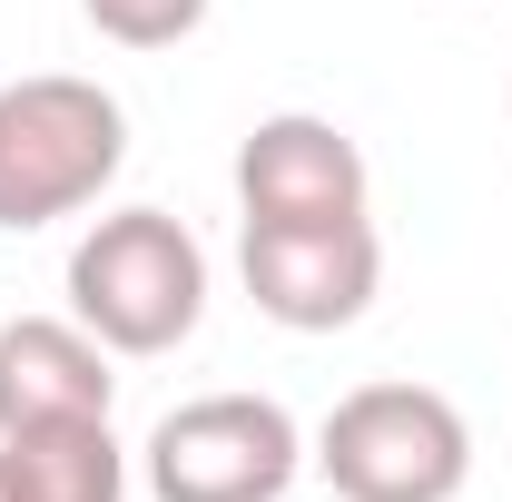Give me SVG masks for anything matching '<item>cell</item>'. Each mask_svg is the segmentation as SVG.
<instances>
[{
    "label": "cell",
    "mask_w": 512,
    "mask_h": 502,
    "mask_svg": "<svg viewBox=\"0 0 512 502\" xmlns=\"http://www.w3.org/2000/svg\"><path fill=\"white\" fill-rule=\"evenodd\" d=\"M109 345L79 315H10L0 325V434L20 424H69V414H109Z\"/></svg>",
    "instance_id": "7"
},
{
    "label": "cell",
    "mask_w": 512,
    "mask_h": 502,
    "mask_svg": "<svg viewBox=\"0 0 512 502\" xmlns=\"http://www.w3.org/2000/svg\"><path fill=\"white\" fill-rule=\"evenodd\" d=\"M316 463L335 502H453L473 483V424L434 384H355L316 424Z\"/></svg>",
    "instance_id": "3"
},
{
    "label": "cell",
    "mask_w": 512,
    "mask_h": 502,
    "mask_svg": "<svg viewBox=\"0 0 512 502\" xmlns=\"http://www.w3.org/2000/svg\"><path fill=\"white\" fill-rule=\"evenodd\" d=\"M119 168H128V109L99 79H79V69L0 79V227L10 237L99 207Z\"/></svg>",
    "instance_id": "1"
},
{
    "label": "cell",
    "mask_w": 512,
    "mask_h": 502,
    "mask_svg": "<svg viewBox=\"0 0 512 502\" xmlns=\"http://www.w3.org/2000/svg\"><path fill=\"white\" fill-rule=\"evenodd\" d=\"M0 502H20V483H10V463H0Z\"/></svg>",
    "instance_id": "10"
},
{
    "label": "cell",
    "mask_w": 512,
    "mask_h": 502,
    "mask_svg": "<svg viewBox=\"0 0 512 502\" xmlns=\"http://www.w3.org/2000/svg\"><path fill=\"white\" fill-rule=\"evenodd\" d=\"M138 473L158 502H286L306 473V434L276 394H197L158 414L138 443Z\"/></svg>",
    "instance_id": "4"
},
{
    "label": "cell",
    "mask_w": 512,
    "mask_h": 502,
    "mask_svg": "<svg viewBox=\"0 0 512 502\" xmlns=\"http://www.w3.org/2000/svg\"><path fill=\"white\" fill-rule=\"evenodd\" d=\"M237 207L266 227H335L365 217V148L316 109H276L237 138Z\"/></svg>",
    "instance_id": "6"
},
{
    "label": "cell",
    "mask_w": 512,
    "mask_h": 502,
    "mask_svg": "<svg viewBox=\"0 0 512 502\" xmlns=\"http://www.w3.org/2000/svg\"><path fill=\"white\" fill-rule=\"evenodd\" d=\"M69 315L109 355H178L207 315V247L168 207H109L69 247Z\"/></svg>",
    "instance_id": "2"
},
{
    "label": "cell",
    "mask_w": 512,
    "mask_h": 502,
    "mask_svg": "<svg viewBox=\"0 0 512 502\" xmlns=\"http://www.w3.org/2000/svg\"><path fill=\"white\" fill-rule=\"evenodd\" d=\"M79 10H89V30L119 40V50H178L197 20H207V0H79Z\"/></svg>",
    "instance_id": "9"
},
{
    "label": "cell",
    "mask_w": 512,
    "mask_h": 502,
    "mask_svg": "<svg viewBox=\"0 0 512 502\" xmlns=\"http://www.w3.org/2000/svg\"><path fill=\"white\" fill-rule=\"evenodd\" d=\"M237 276H247L266 325L335 335V325H355L375 306L384 237H375V217H335V227H266V217H247L237 227Z\"/></svg>",
    "instance_id": "5"
},
{
    "label": "cell",
    "mask_w": 512,
    "mask_h": 502,
    "mask_svg": "<svg viewBox=\"0 0 512 502\" xmlns=\"http://www.w3.org/2000/svg\"><path fill=\"white\" fill-rule=\"evenodd\" d=\"M0 463L20 502H128V453L109 414H69V424H20L0 434Z\"/></svg>",
    "instance_id": "8"
}]
</instances>
